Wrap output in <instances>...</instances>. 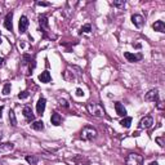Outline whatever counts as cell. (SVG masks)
Masks as SVG:
<instances>
[{"label": "cell", "mask_w": 165, "mask_h": 165, "mask_svg": "<svg viewBox=\"0 0 165 165\" xmlns=\"http://www.w3.org/2000/svg\"><path fill=\"white\" fill-rule=\"evenodd\" d=\"M97 129L96 128H93V126H84L83 128V130H81V134H80V137H81V139H84V141H93L96 137H97Z\"/></svg>", "instance_id": "1"}, {"label": "cell", "mask_w": 165, "mask_h": 165, "mask_svg": "<svg viewBox=\"0 0 165 165\" xmlns=\"http://www.w3.org/2000/svg\"><path fill=\"white\" fill-rule=\"evenodd\" d=\"M88 108V112L90 115L93 116H97V118H102L103 115H105V110H103V107L99 105V103H89V105L87 106Z\"/></svg>", "instance_id": "2"}, {"label": "cell", "mask_w": 165, "mask_h": 165, "mask_svg": "<svg viewBox=\"0 0 165 165\" xmlns=\"http://www.w3.org/2000/svg\"><path fill=\"white\" fill-rule=\"evenodd\" d=\"M125 164L126 165H143V156L139 154H129L125 159Z\"/></svg>", "instance_id": "3"}, {"label": "cell", "mask_w": 165, "mask_h": 165, "mask_svg": "<svg viewBox=\"0 0 165 165\" xmlns=\"http://www.w3.org/2000/svg\"><path fill=\"white\" fill-rule=\"evenodd\" d=\"M144 99L147 102H155L157 103L159 101H160V97H159V90L157 89H151L147 94H146Z\"/></svg>", "instance_id": "4"}, {"label": "cell", "mask_w": 165, "mask_h": 165, "mask_svg": "<svg viewBox=\"0 0 165 165\" xmlns=\"http://www.w3.org/2000/svg\"><path fill=\"white\" fill-rule=\"evenodd\" d=\"M152 124H154L152 116H144V118L139 121V128L141 129H148V128L152 126Z\"/></svg>", "instance_id": "5"}, {"label": "cell", "mask_w": 165, "mask_h": 165, "mask_svg": "<svg viewBox=\"0 0 165 165\" xmlns=\"http://www.w3.org/2000/svg\"><path fill=\"white\" fill-rule=\"evenodd\" d=\"M28 18L26 16H22L20 18V23H18V30H20V34H25L27 31V27H28Z\"/></svg>", "instance_id": "6"}, {"label": "cell", "mask_w": 165, "mask_h": 165, "mask_svg": "<svg viewBox=\"0 0 165 165\" xmlns=\"http://www.w3.org/2000/svg\"><path fill=\"white\" fill-rule=\"evenodd\" d=\"M124 57L128 59V62H132V63L138 62V61H141V59L143 58V56H142L141 53L134 54V53H130V52H125V53H124Z\"/></svg>", "instance_id": "7"}, {"label": "cell", "mask_w": 165, "mask_h": 165, "mask_svg": "<svg viewBox=\"0 0 165 165\" xmlns=\"http://www.w3.org/2000/svg\"><path fill=\"white\" fill-rule=\"evenodd\" d=\"M22 114H23V116H25V119L27 121H30V123H31V121H35V115H34L32 110H31V107H30V106H25V107H23Z\"/></svg>", "instance_id": "8"}, {"label": "cell", "mask_w": 165, "mask_h": 165, "mask_svg": "<svg viewBox=\"0 0 165 165\" xmlns=\"http://www.w3.org/2000/svg\"><path fill=\"white\" fill-rule=\"evenodd\" d=\"M132 22H133V25L136 26V27L141 28V27L143 26V23H144V18L141 16V14H133L132 16Z\"/></svg>", "instance_id": "9"}, {"label": "cell", "mask_w": 165, "mask_h": 165, "mask_svg": "<svg viewBox=\"0 0 165 165\" xmlns=\"http://www.w3.org/2000/svg\"><path fill=\"white\" fill-rule=\"evenodd\" d=\"M45 106H47V99L45 98H40L36 103V112L39 115H43L45 111Z\"/></svg>", "instance_id": "10"}, {"label": "cell", "mask_w": 165, "mask_h": 165, "mask_svg": "<svg viewBox=\"0 0 165 165\" xmlns=\"http://www.w3.org/2000/svg\"><path fill=\"white\" fill-rule=\"evenodd\" d=\"M12 20H13V13H8L7 17H5L4 20V27L8 30V31H12L13 30V22H12Z\"/></svg>", "instance_id": "11"}, {"label": "cell", "mask_w": 165, "mask_h": 165, "mask_svg": "<svg viewBox=\"0 0 165 165\" xmlns=\"http://www.w3.org/2000/svg\"><path fill=\"white\" fill-rule=\"evenodd\" d=\"M115 110H116V114L121 118H125L126 116V110L124 107V105H121L120 102H115Z\"/></svg>", "instance_id": "12"}, {"label": "cell", "mask_w": 165, "mask_h": 165, "mask_svg": "<svg viewBox=\"0 0 165 165\" xmlns=\"http://www.w3.org/2000/svg\"><path fill=\"white\" fill-rule=\"evenodd\" d=\"M51 80H52V76H51L49 71H44V72H41V74L39 75V81H41V83L47 84V83H49Z\"/></svg>", "instance_id": "13"}, {"label": "cell", "mask_w": 165, "mask_h": 165, "mask_svg": "<svg viewBox=\"0 0 165 165\" xmlns=\"http://www.w3.org/2000/svg\"><path fill=\"white\" fill-rule=\"evenodd\" d=\"M51 121H52L53 125L58 126V125H61V123H62V116H61L59 114H57V112H53L52 118H51Z\"/></svg>", "instance_id": "14"}, {"label": "cell", "mask_w": 165, "mask_h": 165, "mask_svg": "<svg viewBox=\"0 0 165 165\" xmlns=\"http://www.w3.org/2000/svg\"><path fill=\"white\" fill-rule=\"evenodd\" d=\"M152 28L157 32H165V23L163 21H156L154 25H152Z\"/></svg>", "instance_id": "15"}, {"label": "cell", "mask_w": 165, "mask_h": 165, "mask_svg": "<svg viewBox=\"0 0 165 165\" xmlns=\"http://www.w3.org/2000/svg\"><path fill=\"white\" fill-rule=\"evenodd\" d=\"M39 25H40L41 28H48V27H49V23H48L47 16H44V14L39 16Z\"/></svg>", "instance_id": "16"}, {"label": "cell", "mask_w": 165, "mask_h": 165, "mask_svg": "<svg viewBox=\"0 0 165 165\" xmlns=\"http://www.w3.org/2000/svg\"><path fill=\"white\" fill-rule=\"evenodd\" d=\"M31 128L34 130H43L44 129V123H43L41 120H38V121H32V124H31Z\"/></svg>", "instance_id": "17"}, {"label": "cell", "mask_w": 165, "mask_h": 165, "mask_svg": "<svg viewBox=\"0 0 165 165\" xmlns=\"http://www.w3.org/2000/svg\"><path fill=\"white\" fill-rule=\"evenodd\" d=\"M9 121H10L12 126H17V119H16V115H14L13 110H9Z\"/></svg>", "instance_id": "18"}, {"label": "cell", "mask_w": 165, "mask_h": 165, "mask_svg": "<svg viewBox=\"0 0 165 165\" xmlns=\"http://www.w3.org/2000/svg\"><path fill=\"white\" fill-rule=\"evenodd\" d=\"M130 124H132V118H129V116H125V118L120 121V125L124 128H129Z\"/></svg>", "instance_id": "19"}, {"label": "cell", "mask_w": 165, "mask_h": 165, "mask_svg": "<svg viewBox=\"0 0 165 165\" xmlns=\"http://www.w3.org/2000/svg\"><path fill=\"white\" fill-rule=\"evenodd\" d=\"M26 161L30 165H36V164H38V157L34 156V155H27L26 156Z\"/></svg>", "instance_id": "20"}, {"label": "cell", "mask_w": 165, "mask_h": 165, "mask_svg": "<svg viewBox=\"0 0 165 165\" xmlns=\"http://www.w3.org/2000/svg\"><path fill=\"white\" fill-rule=\"evenodd\" d=\"M10 150H13V143L7 142L0 146V151H10Z\"/></svg>", "instance_id": "21"}, {"label": "cell", "mask_w": 165, "mask_h": 165, "mask_svg": "<svg viewBox=\"0 0 165 165\" xmlns=\"http://www.w3.org/2000/svg\"><path fill=\"white\" fill-rule=\"evenodd\" d=\"M10 89H12L10 83H5L4 88H3V96H8V94L10 93Z\"/></svg>", "instance_id": "22"}, {"label": "cell", "mask_w": 165, "mask_h": 165, "mask_svg": "<svg viewBox=\"0 0 165 165\" xmlns=\"http://www.w3.org/2000/svg\"><path fill=\"white\" fill-rule=\"evenodd\" d=\"M112 4H114V7H116V8H124L125 7L124 0H116V2H114Z\"/></svg>", "instance_id": "23"}, {"label": "cell", "mask_w": 165, "mask_h": 165, "mask_svg": "<svg viewBox=\"0 0 165 165\" xmlns=\"http://www.w3.org/2000/svg\"><path fill=\"white\" fill-rule=\"evenodd\" d=\"M28 97H30V92L28 90H25V92H22V93L18 94V98L20 99H26V98H28Z\"/></svg>", "instance_id": "24"}, {"label": "cell", "mask_w": 165, "mask_h": 165, "mask_svg": "<svg viewBox=\"0 0 165 165\" xmlns=\"http://www.w3.org/2000/svg\"><path fill=\"white\" fill-rule=\"evenodd\" d=\"M80 31H81V32H85V34H89V32L92 31V26H90V25H84V26L81 27Z\"/></svg>", "instance_id": "25"}, {"label": "cell", "mask_w": 165, "mask_h": 165, "mask_svg": "<svg viewBox=\"0 0 165 165\" xmlns=\"http://www.w3.org/2000/svg\"><path fill=\"white\" fill-rule=\"evenodd\" d=\"M155 141L159 143V146H160V147H164V138H163V137H156Z\"/></svg>", "instance_id": "26"}, {"label": "cell", "mask_w": 165, "mask_h": 165, "mask_svg": "<svg viewBox=\"0 0 165 165\" xmlns=\"http://www.w3.org/2000/svg\"><path fill=\"white\" fill-rule=\"evenodd\" d=\"M36 5H39V7H49V3H44V2H38L36 3Z\"/></svg>", "instance_id": "27"}, {"label": "cell", "mask_w": 165, "mask_h": 165, "mask_svg": "<svg viewBox=\"0 0 165 165\" xmlns=\"http://www.w3.org/2000/svg\"><path fill=\"white\" fill-rule=\"evenodd\" d=\"M59 103H61V106H63V107H69V103H67L66 99H59Z\"/></svg>", "instance_id": "28"}, {"label": "cell", "mask_w": 165, "mask_h": 165, "mask_svg": "<svg viewBox=\"0 0 165 165\" xmlns=\"http://www.w3.org/2000/svg\"><path fill=\"white\" fill-rule=\"evenodd\" d=\"M76 96H77V97H83V96H84V92H83V89L77 88V89H76Z\"/></svg>", "instance_id": "29"}, {"label": "cell", "mask_w": 165, "mask_h": 165, "mask_svg": "<svg viewBox=\"0 0 165 165\" xmlns=\"http://www.w3.org/2000/svg\"><path fill=\"white\" fill-rule=\"evenodd\" d=\"M4 66V58L3 57H0V69Z\"/></svg>", "instance_id": "30"}, {"label": "cell", "mask_w": 165, "mask_h": 165, "mask_svg": "<svg viewBox=\"0 0 165 165\" xmlns=\"http://www.w3.org/2000/svg\"><path fill=\"white\" fill-rule=\"evenodd\" d=\"M3 110H4V106H0V118H2V112H3Z\"/></svg>", "instance_id": "31"}, {"label": "cell", "mask_w": 165, "mask_h": 165, "mask_svg": "<svg viewBox=\"0 0 165 165\" xmlns=\"http://www.w3.org/2000/svg\"><path fill=\"white\" fill-rule=\"evenodd\" d=\"M148 165H159V163H157V161H152V163H150Z\"/></svg>", "instance_id": "32"}, {"label": "cell", "mask_w": 165, "mask_h": 165, "mask_svg": "<svg viewBox=\"0 0 165 165\" xmlns=\"http://www.w3.org/2000/svg\"><path fill=\"white\" fill-rule=\"evenodd\" d=\"M0 44H2V39H0Z\"/></svg>", "instance_id": "33"}]
</instances>
